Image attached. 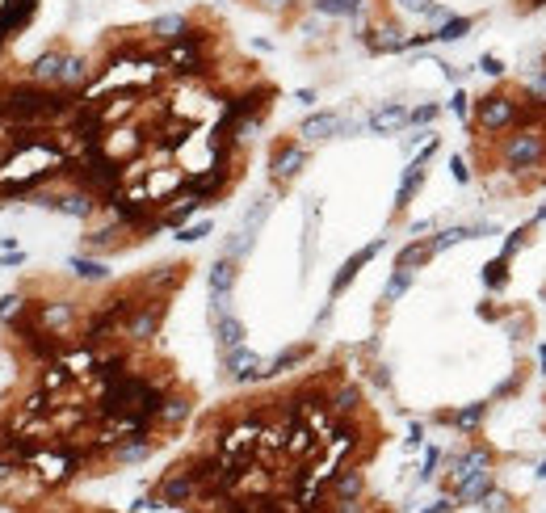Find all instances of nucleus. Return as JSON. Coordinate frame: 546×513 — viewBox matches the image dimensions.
Segmentation results:
<instances>
[{
    "mask_svg": "<svg viewBox=\"0 0 546 513\" xmlns=\"http://www.w3.org/2000/svg\"><path fill=\"white\" fill-rule=\"evenodd\" d=\"M34 320H38L46 332H55V337H68L72 328L80 324V307H76V303H68V299L38 303V307H34Z\"/></svg>",
    "mask_w": 546,
    "mask_h": 513,
    "instance_id": "8",
    "label": "nucleus"
},
{
    "mask_svg": "<svg viewBox=\"0 0 546 513\" xmlns=\"http://www.w3.org/2000/svg\"><path fill=\"white\" fill-rule=\"evenodd\" d=\"M437 463H441V450H437V446H433V450H424V463H420V480H429Z\"/></svg>",
    "mask_w": 546,
    "mask_h": 513,
    "instance_id": "42",
    "label": "nucleus"
},
{
    "mask_svg": "<svg viewBox=\"0 0 546 513\" xmlns=\"http://www.w3.org/2000/svg\"><path fill=\"white\" fill-rule=\"evenodd\" d=\"M450 509H454V501H437L433 509H424V513H450Z\"/></svg>",
    "mask_w": 546,
    "mask_h": 513,
    "instance_id": "48",
    "label": "nucleus"
},
{
    "mask_svg": "<svg viewBox=\"0 0 546 513\" xmlns=\"http://www.w3.org/2000/svg\"><path fill=\"white\" fill-rule=\"evenodd\" d=\"M210 320H215V337H219V349H235V345H244V320L235 316V312H210Z\"/></svg>",
    "mask_w": 546,
    "mask_h": 513,
    "instance_id": "18",
    "label": "nucleus"
},
{
    "mask_svg": "<svg viewBox=\"0 0 546 513\" xmlns=\"http://www.w3.org/2000/svg\"><path fill=\"white\" fill-rule=\"evenodd\" d=\"M164 55V72L168 76H177V80H202L206 72H210V30H202V26H189L177 43H168V47H160Z\"/></svg>",
    "mask_w": 546,
    "mask_h": 513,
    "instance_id": "1",
    "label": "nucleus"
},
{
    "mask_svg": "<svg viewBox=\"0 0 546 513\" xmlns=\"http://www.w3.org/2000/svg\"><path fill=\"white\" fill-rule=\"evenodd\" d=\"M72 383H76V379H72V371H68L63 362H46L43 374H38V387H43L46 396H55V400H59V396H63Z\"/></svg>",
    "mask_w": 546,
    "mask_h": 513,
    "instance_id": "23",
    "label": "nucleus"
},
{
    "mask_svg": "<svg viewBox=\"0 0 546 513\" xmlns=\"http://www.w3.org/2000/svg\"><path fill=\"white\" fill-rule=\"evenodd\" d=\"M269 206H273V198H261L248 215H244V232H257L261 223H265V215H269Z\"/></svg>",
    "mask_w": 546,
    "mask_h": 513,
    "instance_id": "37",
    "label": "nucleus"
},
{
    "mask_svg": "<svg viewBox=\"0 0 546 513\" xmlns=\"http://www.w3.org/2000/svg\"><path fill=\"white\" fill-rule=\"evenodd\" d=\"M378 253H382V240H374V244H365L362 253H353V257L341 265V274L332 278V299H341V295H345V286L358 278V274H362V265H365V261H374Z\"/></svg>",
    "mask_w": 546,
    "mask_h": 513,
    "instance_id": "14",
    "label": "nucleus"
},
{
    "mask_svg": "<svg viewBox=\"0 0 546 513\" xmlns=\"http://www.w3.org/2000/svg\"><path fill=\"white\" fill-rule=\"evenodd\" d=\"M362 488H365V475L358 467H341L332 480H328V492H332V501H362Z\"/></svg>",
    "mask_w": 546,
    "mask_h": 513,
    "instance_id": "15",
    "label": "nucleus"
},
{
    "mask_svg": "<svg viewBox=\"0 0 546 513\" xmlns=\"http://www.w3.org/2000/svg\"><path fill=\"white\" fill-rule=\"evenodd\" d=\"M400 9H408V13H420V17H424V13L433 9V0H400Z\"/></svg>",
    "mask_w": 546,
    "mask_h": 513,
    "instance_id": "45",
    "label": "nucleus"
},
{
    "mask_svg": "<svg viewBox=\"0 0 546 513\" xmlns=\"http://www.w3.org/2000/svg\"><path fill=\"white\" fill-rule=\"evenodd\" d=\"M235 278H240L235 257H219V261H215V270H210V299H231Z\"/></svg>",
    "mask_w": 546,
    "mask_h": 513,
    "instance_id": "21",
    "label": "nucleus"
},
{
    "mask_svg": "<svg viewBox=\"0 0 546 513\" xmlns=\"http://www.w3.org/2000/svg\"><path fill=\"white\" fill-rule=\"evenodd\" d=\"M193 21L185 17V13H160V17H151L147 21V38L151 43H160V47H168V43H177L185 30H189Z\"/></svg>",
    "mask_w": 546,
    "mask_h": 513,
    "instance_id": "13",
    "label": "nucleus"
},
{
    "mask_svg": "<svg viewBox=\"0 0 546 513\" xmlns=\"http://www.w3.org/2000/svg\"><path fill=\"white\" fill-rule=\"evenodd\" d=\"M307 354H311V345H294V349H286V354H277L273 362H265V371H261V379H277V374L294 371L299 362H307Z\"/></svg>",
    "mask_w": 546,
    "mask_h": 513,
    "instance_id": "27",
    "label": "nucleus"
},
{
    "mask_svg": "<svg viewBox=\"0 0 546 513\" xmlns=\"http://www.w3.org/2000/svg\"><path fill=\"white\" fill-rule=\"evenodd\" d=\"M525 240H530V228H517V232H508V240H504V261H513V257H517V248H521V244H525Z\"/></svg>",
    "mask_w": 546,
    "mask_h": 513,
    "instance_id": "38",
    "label": "nucleus"
},
{
    "mask_svg": "<svg viewBox=\"0 0 546 513\" xmlns=\"http://www.w3.org/2000/svg\"><path fill=\"white\" fill-rule=\"evenodd\" d=\"M542 366H546V349H542Z\"/></svg>",
    "mask_w": 546,
    "mask_h": 513,
    "instance_id": "51",
    "label": "nucleus"
},
{
    "mask_svg": "<svg viewBox=\"0 0 546 513\" xmlns=\"http://www.w3.org/2000/svg\"><path fill=\"white\" fill-rule=\"evenodd\" d=\"M500 160H504V169H513V173L538 169L546 160V135H538V131H513V135H504Z\"/></svg>",
    "mask_w": 546,
    "mask_h": 513,
    "instance_id": "3",
    "label": "nucleus"
},
{
    "mask_svg": "<svg viewBox=\"0 0 546 513\" xmlns=\"http://www.w3.org/2000/svg\"><path fill=\"white\" fill-rule=\"evenodd\" d=\"M458 501L462 505H471V501H483L488 492H492V471H475V475H466V480H458Z\"/></svg>",
    "mask_w": 546,
    "mask_h": 513,
    "instance_id": "24",
    "label": "nucleus"
},
{
    "mask_svg": "<svg viewBox=\"0 0 546 513\" xmlns=\"http://www.w3.org/2000/svg\"><path fill=\"white\" fill-rule=\"evenodd\" d=\"M63 59H68V51H59V47L43 51V55L30 63V72H26V76H30V80H38V85H59V80H63Z\"/></svg>",
    "mask_w": 546,
    "mask_h": 513,
    "instance_id": "16",
    "label": "nucleus"
},
{
    "mask_svg": "<svg viewBox=\"0 0 546 513\" xmlns=\"http://www.w3.org/2000/svg\"><path fill=\"white\" fill-rule=\"evenodd\" d=\"M164 299H143L135 312L127 316V324H122V341L127 345H147V341H156V332H160V324H164Z\"/></svg>",
    "mask_w": 546,
    "mask_h": 513,
    "instance_id": "4",
    "label": "nucleus"
},
{
    "mask_svg": "<svg viewBox=\"0 0 546 513\" xmlns=\"http://www.w3.org/2000/svg\"><path fill=\"white\" fill-rule=\"evenodd\" d=\"M404 122H408V110H404L400 101H387V105H378V110L365 118V127H370V131H382V135H387V131H400Z\"/></svg>",
    "mask_w": 546,
    "mask_h": 513,
    "instance_id": "20",
    "label": "nucleus"
},
{
    "mask_svg": "<svg viewBox=\"0 0 546 513\" xmlns=\"http://www.w3.org/2000/svg\"><path fill=\"white\" fill-rule=\"evenodd\" d=\"M17 316H26V299L21 295H0V320L13 324Z\"/></svg>",
    "mask_w": 546,
    "mask_h": 513,
    "instance_id": "36",
    "label": "nucleus"
},
{
    "mask_svg": "<svg viewBox=\"0 0 546 513\" xmlns=\"http://www.w3.org/2000/svg\"><path fill=\"white\" fill-rule=\"evenodd\" d=\"M68 265H72V274H76V278H85V282H105V278H109V270H105L101 261H92V257H72Z\"/></svg>",
    "mask_w": 546,
    "mask_h": 513,
    "instance_id": "31",
    "label": "nucleus"
},
{
    "mask_svg": "<svg viewBox=\"0 0 546 513\" xmlns=\"http://www.w3.org/2000/svg\"><path fill=\"white\" fill-rule=\"evenodd\" d=\"M143 186H147V194H151V202L156 206H164L168 198H177L185 186V173L181 169H151L147 177H143Z\"/></svg>",
    "mask_w": 546,
    "mask_h": 513,
    "instance_id": "10",
    "label": "nucleus"
},
{
    "mask_svg": "<svg viewBox=\"0 0 546 513\" xmlns=\"http://www.w3.org/2000/svg\"><path fill=\"white\" fill-rule=\"evenodd\" d=\"M341 131H345V118H341L336 110H323V114L303 118V139H332V135H341Z\"/></svg>",
    "mask_w": 546,
    "mask_h": 513,
    "instance_id": "19",
    "label": "nucleus"
},
{
    "mask_svg": "<svg viewBox=\"0 0 546 513\" xmlns=\"http://www.w3.org/2000/svg\"><path fill=\"white\" fill-rule=\"evenodd\" d=\"M85 85H89V59H85V55H68V59H63V80H59V89L80 93Z\"/></svg>",
    "mask_w": 546,
    "mask_h": 513,
    "instance_id": "25",
    "label": "nucleus"
},
{
    "mask_svg": "<svg viewBox=\"0 0 546 513\" xmlns=\"http://www.w3.org/2000/svg\"><path fill=\"white\" fill-rule=\"evenodd\" d=\"M0 265H4V257H0Z\"/></svg>",
    "mask_w": 546,
    "mask_h": 513,
    "instance_id": "52",
    "label": "nucleus"
},
{
    "mask_svg": "<svg viewBox=\"0 0 546 513\" xmlns=\"http://www.w3.org/2000/svg\"><path fill=\"white\" fill-rule=\"evenodd\" d=\"M475 30V17H450V21H441L437 30H433V38L437 43H458V38H466Z\"/></svg>",
    "mask_w": 546,
    "mask_h": 513,
    "instance_id": "29",
    "label": "nucleus"
},
{
    "mask_svg": "<svg viewBox=\"0 0 546 513\" xmlns=\"http://www.w3.org/2000/svg\"><path fill=\"white\" fill-rule=\"evenodd\" d=\"M189 413H193V400H189L185 391H168V396H164V408H160V417H156V429H177V425L189 421Z\"/></svg>",
    "mask_w": 546,
    "mask_h": 513,
    "instance_id": "17",
    "label": "nucleus"
},
{
    "mask_svg": "<svg viewBox=\"0 0 546 513\" xmlns=\"http://www.w3.org/2000/svg\"><path fill=\"white\" fill-rule=\"evenodd\" d=\"M151 450H156V438H151V433H147V438H127L122 446L109 450V463H143Z\"/></svg>",
    "mask_w": 546,
    "mask_h": 513,
    "instance_id": "22",
    "label": "nucleus"
},
{
    "mask_svg": "<svg viewBox=\"0 0 546 513\" xmlns=\"http://www.w3.org/2000/svg\"><path fill=\"white\" fill-rule=\"evenodd\" d=\"M34 202L46 206V211L68 215V219H92L97 215V194H89V189H80V186L63 189V194H38Z\"/></svg>",
    "mask_w": 546,
    "mask_h": 513,
    "instance_id": "5",
    "label": "nucleus"
},
{
    "mask_svg": "<svg viewBox=\"0 0 546 513\" xmlns=\"http://www.w3.org/2000/svg\"><path fill=\"white\" fill-rule=\"evenodd\" d=\"M450 173H454V181H458V186H462V181L471 177V169H466V160H458V156H454V160H450Z\"/></svg>",
    "mask_w": 546,
    "mask_h": 513,
    "instance_id": "46",
    "label": "nucleus"
},
{
    "mask_svg": "<svg viewBox=\"0 0 546 513\" xmlns=\"http://www.w3.org/2000/svg\"><path fill=\"white\" fill-rule=\"evenodd\" d=\"M202 236H210V223H193V228H181V232H177V240L193 244V240H202Z\"/></svg>",
    "mask_w": 546,
    "mask_h": 513,
    "instance_id": "41",
    "label": "nucleus"
},
{
    "mask_svg": "<svg viewBox=\"0 0 546 513\" xmlns=\"http://www.w3.org/2000/svg\"><path fill=\"white\" fill-rule=\"evenodd\" d=\"M479 72H488V76H504V59H500V55H483V59H479Z\"/></svg>",
    "mask_w": 546,
    "mask_h": 513,
    "instance_id": "40",
    "label": "nucleus"
},
{
    "mask_svg": "<svg viewBox=\"0 0 546 513\" xmlns=\"http://www.w3.org/2000/svg\"><path fill=\"white\" fill-rule=\"evenodd\" d=\"M429 257H433V248L416 240V244H408V248H400V257H395V265H400V270H412V265H424Z\"/></svg>",
    "mask_w": 546,
    "mask_h": 513,
    "instance_id": "32",
    "label": "nucleus"
},
{
    "mask_svg": "<svg viewBox=\"0 0 546 513\" xmlns=\"http://www.w3.org/2000/svg\"><path fill=\"white\" fill-rule=\"evenodd\" d=\"M433 152H437V139L424 143V152H420L408 169H404V181H400V194H395V211H404V206L412 202V194L420 189V181H424V164H429V156H433Z\"/></svg>",
    "mask_w": 546,
    "mask_h": 513,
    "instance_id": "11",
    "label": "nucleus"
},
{
    "mask_svg": "<svg viewBox=\"0 0 546 513\" xmlns=\"http://www.w3.org/2000/svg\"><path fill=\"white\" fill-rule=\"evenodd\" d=\"M450 17H454V13H450L446 4H437V0H433V9L424 13V21H433V26H441V21H450Z\"/></svg>",
    "mask_w": 546,
    "mask_h": 513,
    "instance_id": "43",
    "label": "nucleus"
},
{
    "mask_svg": "<svg viewBox=\"0 0 546 513\" xmlns=\"http://www.w3.org/2000/svg\"><path fill=\"white\" fill-rule=\"evenodd\" d=\"M252 4H265V9H282V4H290V0H252Z\"/></svg>",
    "mask_w": 546,
    "mask_h": 513,
    "instance_id": "49",
    "label": "nucleus"
},
{
    "mask_svg": "<svg viewBox=\"0 0 546 513\" xmlns=\"http://www.w3.org/2000/svg\"><path fill=\"white\" fill-rule=\"evenodd\" d=\"M450 114L466 118V114H471V97H466V93H454V101H450Z\"/></svg>",
    "mask_w": 546,
    "mask_h": 513,
    "instance_id": "44",
    "label": "nucleus"
},
{
    "mask_svg": "<svg viewBox=\"0 0 546 513\" xmlns=\"http://www.w3.org/2000/svg\"><path fill=\"white\" fill-rule=\"evenodd\" d=\"M521 122V101L504 93H488L475 101V131L483 135H508L513 127Z\"/></svg>",
    "mask_w": 546,
    "mask_h": 513,
    "instance_id": "2",
    "label": "nucleus"
},
{
    "mask_svg": "<svg viewBox=\"0 0 546 513\" xmlns=\"http://www.w3.org/2000/svg\"><path fill=\"white\" fill-rule=\"evenodd\" d=\"M219 371L228 374V379L252 383V379H261L265 362H261V354H252L248 345H235V349H219Z\"/></svg>",
    "mask_w": 546,
    "mask_h": 513,
    "instance_id": "7",
    "label": "nucleus"
},
{
    "mask_svg": "<svg viewBox=\"0 0 546 513\" xmlns=\"http://www.w3.org/2000/svg\"><path fill=\"white\" fill-rule=\"evenodd\" d=\"M538 475H546V463H542V471H538Z\"/></svg>",
    "mask_w": 546,
    "mask_h": 513,
    "instance_id": "50",
    "label": "nucleus"
},
{
    "mask_svg": "<svg viewBox=\"0 0 546 513\" xmlns=\"http://www.w3.org/2000/svg\"><path fill=\"white\" fill-rule=\"evenodd\" d=\"M408 286H412V270H400V265H395V274H391L387 286H382V303H395Z\"/></svg>",
    "mask_w": 546,
    "mask_h": 513,
    "instance_id": "33",
    "label": "nucleus"
},
{
    "mask_svg": "<svg viewBox=\"0 0 546 513\" xmlns=\"http://www.w3.org/2000/svg\"><path fill=\"white\" fill-rule=\"evenodd\" d=\"M488 417V404H471V408H458V413H441V421H450L458 429H479Z\"/></svg>",
    "mask_w": 546,
    "mask_h": 513,
    "instance_id": "30",
    "label": "nucleus"
},
{
    "mask_svg": "<svg viewBox=\"0 0 546 513\" xmlns=\"http://www.w3.org/2000/svg\"><path fill=\"white\" fill-rule=\"evenodd\" d=\"M525 97H530L534 105H546V63L530 72V80H525Z\"/></svg>",
    "mask_w": 546,
    "mask_h": 513,
    "instance_id": "35",
    "label": "nucleus"
},
{
    "mask_svg": "<svg viewBox=\"0 0 546 513\" xmlns=\"http://www.w3.org/2000/svg\"><path fill=\"white\" fill-rule=\"evenodd\" d=\"M307 164V147H299V143H277L273 147V181L277 186H286V181H294L299 177V169Z\"/></svg>",
    "mask_w": 546,
    "mask_h": 513,
    "instance_id": "9",
    "label": "nucleus"
},
{
    "mask_svg": "<svg viewBox=\"0 0 546 513\" xmlns=\"http://www.w3.org/2000/svg\"><path fill=\"white\" fill-rule=\"evenodd\" d=\"M59 362H63V366L72 371V379H76V383H89V374L97 371V362H101V349H97V345H85V341H80V345H68Z\"/></svg>",
    "mask_w": 546,
    "mask_h": 513,
    "instance_id": "12",
    "label": "nucleus"
},
{
    "mask_svg": "<svg viewBox=\"0 0 546 513\" xmlns=\"http://www.w3.org/2000/svg\"><path fill=\"white\" fill-rule=\"evenodd\" d=\"M198 492H202V484L193 480V471H189L185 463L168 467V471H164V480L156 484V497H160V505H189Z\"/></svg>",
    "mask_w": 546,
    "mask_h": 513,
    "instance_id": "6",
    "label": "nucleus"
},
{
    "mask_svg": "<svg viewBox=\"0 0 546 513\" xmlns=\"http://www.w3.org/2000/svg\"><path fill=\"white\" fill-rule=\"evenodd\" d=\"M311 9L323 17H362V0H311Z\"/></svg>",
    "mask_w": 546,
    "mask_h": 513,
    "instance_id": "28",
    "label": "nucleus"
},
{
    "mask_svg": "<svg viewBox=\"0 0 546 513\" xmlns=\"http://www.w3.org/2000/svg\"><path fill=\"white\" fill-rule=\"evenodd\" d=\"M483 282H488L492 290H504V286H508V261H504V257L488 261V265H483Z\"/></svg>",
    "mask_w": 546,
    "mask_h": 513,
    "instance_id": "34",
    "label": "nucleus"
},
{
    "mask_svg": "<svg viewBox=\"0 0 546 513\" xmlns=\"http://www.w3.org/2000/svg\"><path fill=\"white\" fill-rule=\"evenodd\" d=\"M294 97H299L303 105H316V93H311V89H299V93H294Z\"/></svg>",
    "mask_w": 546,
    "mask_h": 513,
    "instance_id": "47",
    "label": "nucleus"
},
{
    "mask_svg": "<svg viewBox=\"0 0 546 513\" xmlns=\"http://www.w3.org/2000/svg\"><path fill=\"white\" fill-rule=\"evenodd\" d=\"M433 118H437V105H416V110L408 114V122H412V127H429Z\"/></svg>",
    "mask_w": 546,
    "mask_h": 513,
    "instance_id": "39",
    "label": "nucleus"
},
{
    "mask_svg": "<svg viewBox=\"0 0 546 513\" xmlns=\"http://www.w3.org/2000/svg\"><path fill=\"white\" fill-rule=\"evenodd\" d=\"M328 408H332L336 417H353V413L362 408V391H358L353 383H341V387L328 396Z\"/></svg>",
    "mask_w": 546,
    "mask_h": 513,
    "instance_id": "26",
    "label": "nucleus"
}]
</instances>
